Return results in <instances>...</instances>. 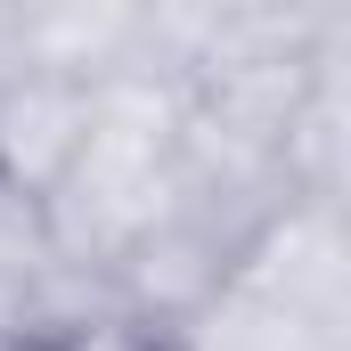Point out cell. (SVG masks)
Returning <instances> with one entry per match:
<instances>
[{"label":"cell","mask_w":351,"mask_h":351,"mask_svg":"<svg viewBox=\"0 0 351 351\" xmlns=\"http://www.w3.org/2000/svg\"><path fill=\"white\" fill-rule=\"evenodd\" d=\"M106 278H114L123 311H131V319H139V327L164 343L180 319H188V311H196V302H204V294L229 278V245H221L204 221L172 213V221H156V229H147V237H139L123 262L106 269Z\"/></svg>","instance_id":"3"},{"label":"cell","mask_w":351,"mask_h":351,"mask_svg":"<svg viewBox=\"0 0 351 351\" xmlns=\"http://www.w3.org/2000/svg\"><path fill=\"white\" fill-rule=\"evenodd\" d=\"M164 351H351V335L311 327V319L278 311L269 294L237 286V278H221V286L180 319L172 335H164Z\"/></svg>","instance_id":"6"},{"label":"cell","mask_w":351,"mask_h":351,"mask_svg":"<svg viewBox=\"0 0 351 351\" xmlns=\"http://www.w3.org/2000/svg\"><path fill=\"white\" fill-rule=\"evenodd\" d=\"M278 172L294 196H335V204L351 196V41L319 49L311 82L278 131Z\"/></svg>","instance_id":"5"},{"label":"cell","mask_w":351,"mask_h":351,"mask_svg":"<svg viewBox=\"0 0 351 351\" xmlns=\"http://www.w3.org/2000/svg\"><path fill=\"white\" fill-rule=\"evenodd\" d=\"M90 131V82L82 74H8L0 82V180L25 188V196H49L58 172L74 164Z\"/></svg>","instance_id":"4"},{"label":"cell","mask_w":351,"mask_h":351,"mask_svg":"<svg viewBox=\"0 0 351 351\" xmlns=\"http://www.w3.org/2000/svg\"><path fill=\"white\" fill-rule=\"evenodd\" d=\"M180 106L188 90L156 66H114L90 82V131L41 196L58 262L114 269L156 221L180 213Z\"/></svg>","instance_id":"1"},{"label":"cell","mask_w":351,"mask_h":351,"mask_svg":"<svg viewBox=\"0 0 351 351\" xmlns=\"http://www.w3.org/2000/svg\"><path fill=\"white\" fill-rule=\"evenodd\" d=\"M139 33H147V0H41L33 16V66L41 74H114L139 58Z\"/></svg>","instance_id":"7"},{"label":"cell","mask_w":351,"mask_h":351,"mask_svg":"<svg viewBox=\"0 0 351 351\" xmlns=\"http://www.w3.org/2000/svg\"><path fill=\"white\" fill-rule=\"evenodd\" d=\"M33 16H41V0H0V82L33 66Z\"/></svg>","instance_id":"8"},{"label":"cell","mask_w":351,"mask_h":351,"mask_svg":"<svg viewBox=\"0 0 351 351\" xmlns=\"http://www.w3.org/2000/svg\"><path fill=\"white\" fill-rule=\"evenodd\" d=\"M229 278L269 294L278 311L351 335V213L335 196H286L245 229L229 254Z\"/></svg>","instance_id":"2"}]
</instances>
